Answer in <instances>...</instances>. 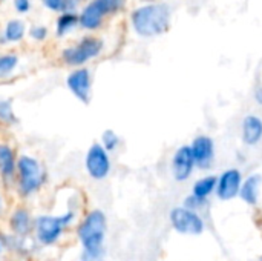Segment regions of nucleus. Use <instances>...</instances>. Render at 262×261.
I'll list each match as a JSON object with an SVG mask.
<instances>
[{
  "label": "nucleus",
  "mask_w": 262,
  "mask_h": 261,
  "mask_svg": "<svg viewBox=\"0 0 262 261\" xmlns=\"http://www.w3.org/2000/svg\"><path fill=\"white\" fill-rule=\"evenodd\" d=\"M103 51V40L97 37H84L77 45L63 49L61 60L72 68H83L89 60L98 57Z\"/></svg>",
  "instance_id": "obj_6"
},
{
  "label": "nucleus",
  "mask_w": 262,
  "mask_h": 261,
  "mask_svg": "<svg viewBox=\"0 0 262 261\" xmlns=\"http://www.w3.org/2000/svg\"><path fill=\"white\" fill-rule=\"evenodd\" d=\"M147 2H154V0H147Z\"/></svg>",
  "instance_id": "obj_34"
},
{
  "label": "nucleus",
  "mask_w": 262,
  "mask_h": 261,
  "mask_svg": "<svg viewBox=\"0 0 262 261\" xmlns=\"http://www.w3.org/2000/svg\"><path fill=\"white\" fill-rule=\"evenodd\" d=\"M25 31H26L25 23L21 20L14 18V20H11V22L6 23V28H5L3 35H5V40L6 42H18V40L23 38Z\"/></svg>",
  "instance_id": "obj_21"
},
{
  "label": "nucleus",
  "mask_w": 262,
  "mask_h": 261,
  "mask_svg": "<svg viewBox=\"0 0 262 261\" xmlns=\"http://www.w3.org/2000/svg\"><path fill=\"white\" fill-rule=\"evenodd\" d=\"M2 240H3L5 249L11 251L12 254H15L20 258H28L34 254L32 248H35V246L29 245L28 238H21V237L12 235V234H2Z\"/></svg>",
  "instance_id": "obj_18"
},
{
  "label": "nucleus",
  "mask_w": 262,
  "mask_h": 261,
  "mask_svg": "<svg viewBox=\"0 0 262 261\" xmlns=\"http://www.w3.org/2000/svg\"><path fill=\"white\" fill-rule=\"evenodd\" d=\"M77 23H80L78 15H75L74 12H63L57 20V35L68 34Z\"/></svg>",
  "instance_id": "obj_22"
},
{
  "label": "nucleus",
  "mask_w": 262,
  "mask_h": 261,
  "mask_svg": "<svg viewBox=\"0 0 262 261\" xmlns=\"http://www.w3.org/2000/svg\"><path fill=\"white\" fill-rule=\"evenodd\" d=\"M244 174L239 168H227L216 174V192L215 197L221 202H232L239 198Z\"/></svg>",
  "instance_id": "obj_8"
},
{
  "label": "nucleus",
  "mask_w": 262,
  "mask_h": 261,
  "mask_svg": "<svg viewBox=\"0 0 262 261\" xmlns=\"http://www.w3.org/2000/svg\"><path fill=\"white\" fill-rule=\"evenodd\" d=\"M132 26L141 37H155L167 31L170 23V8L164 3L144 5L132 12Z\"/></svg>",
  "instance_id": "obj_4"
},
{
  "label": "nucleus",
  "mask_w": 262,
  "mask_h": 261,
  "mask_svg": "<svg viewBox=\"0 0 262 261\" xmlns=\"http://www.w3.org/2000/svg\"><path fill=\"white\" fill-rule=\"evenodd\" d=\"M253 98H255L256 105L262 108V85H258V86L255 88V91H253Z\"/></svg>",
  "instance_id": "obj_30"
},
{
  "label": "nucleus",
  "mask_w": 262,
  "mask_h": 261,
  "mask_svg": "<svg viewBox=\"0 0 262 261\" xmlns=\"http://www.w3.org/2000/svg\"><path fill=\"white\" fill-rule=\"evenodd\" d=\"M196 169L210 171L216 160V143L209 134H198L189 143Z\"/></svg>",
  "instance_id": "obj_9"
},
{
  "label": "nucleus",
  "mask_w": 262,
  "mask_h": 261,
  "mask_svg": "<svg viewBox=\"0 0 262 261\" xmlns=\"http://www.w3.org/2000/svg\"><path fill=\"white\" fill-rule=\"evenodd\" d=\"M83 165L88 177L95 182L106 180L112 172V157L98 142L88 148Z\"/></svg>",
  "instance_id": "obj_7"
},
{
  "label": "nucleus",
  "mask_w": 262,
  "mask_h": 261,
  "mask_svg": "<svg viewBox=\"0 0 262 261\" xmlns=\"http://www.w3.org/2000/svg\"><path fill=\"white\" fill-rule=\"evenodd\" d=\"M18 155L15 148L8 142H0V182L9 188L15 185Z\"/></svg>",
  "instance_id": "obj_12"
},
{
  "label": "nucleus",
  "mask_w": 262,
  "mask_h": 261,
  "mask_svg": "<svg viewBox=\"0 0 262 261\" xmlns=\"http://www.w3.org/2000/svg\"><path fill=\"white\" fill-rule=\"evenodd\" d=\"M241 140L246 146H258L262 142V117L247 114L241 122Z\"/></svg>",
  "instance_id": "obj_15"
},
{
  "label": "nucleus",
  "mask_w": 262,
  "mask_h": 261,
  "mask_svg": "<svg viewBox=\"0 0 262 261\" xmlns=\"http://www.w3.org/2000/svg\"><path fill=\"white\" fill-rule=\"evenodd\" d=\"M209 203H210V202L200 200V198H196V197H193V195H190V194H189V195L184 198L183 206H186V208H189V209H192V211H195V212L203 214V212L209 208Z\"/></svg>",
  "instance_id": "obj_25"
},
{
  "label": "nucleus",
  "mask_w": 262,
  "mask_h": 261,
  "mask_svg": "<svg viewBox=\"0 0 262 261\" xmlns=\"http://www.w3.org/2000/svg\"><path fill=\"white\" fill-rule=\"evenodd\" d=\"M261 191H262V175L258 172L249 174L247 177H244L243 186H241V192H239V200L243 203H246L250 208H255L259 205L261 200Z\"/></svg>",
  "instance_id": "obj_16"
},
{
  "label": "nucleus",
  "mask_w": 262,
  "mask_h": 261,
  "mask_svg": "<svg viewBox=\"0 0 262 261\" xmlns=\"http://www.w3.org/2000/svg\"><path fill=\"white\" fill-rule=\"evenodd\" d=\"M29 34H31V37L34 38V40H45L46 38V35H48V29L45 28V26H32L31 28V31H29Z\"/></svg>",
  "instance_id": "obj_26"
},
{
  "label": "nucleus",
  "mask_w": 262,
  "mask_h": 261,
  "mask_svg": "<svg viewBox=\"0 0 262 261\" xmlns=\"http://www.w3.org/2000/svg\"><path fill=\"white\" fill-rule=\"evenodd\" d=\"M169 223L177 234L184 235V237H201L207 228V223L203 214L195 212L183 205L173 206L170 209Z\"/></svg>",
  "instance_id": "obj_5"
},
{
  "label": "nucleus",
  "mask_w": 262,
  "mask_h": 261,
  "mask_svg": "<svg viewBox=\"0 0 262 261\" xmlns=\"http://www.w3.org/2000/svg\"><path fill=\"white\" fill-rule=\"evenodd\" d=\"M3 251H5V245H3V240H2V234H0V255L3 254Z\"/></svg>",
  "instance_id": "obj_32"
},
{
  "label": "nucleus",
  "mask_w": 262,
  "mask_h": 261,
  "mask_svg": "<svg viewBox=\"0 0 262 261\" xmlns=\"http://www.w3.org/2000/svg\"><path fill=\"white\" fill-rule=\"evenodd\" d=\"M14 6L18 12H26L31 6L29 0H14Z\"/></svg>",
  "instance_id": "obj_27"
},
{
  "label": "nucleus",
  "mask_w": 262,
  "mask_h": 261,
  "mask_svg": "<svg viewBox=\"0 0 262 261\" xmlns=\"http://www.w3.org/2000/svg\"><path fill=\"white\" fill-rule=\"evenodd\" d=\"M8 228L12 235L29 238L34 231V217L26 206H15L8 217Z\"/></svg>",
  "instance_id": "obj_13"
},
{
  "label": "nucleus",
  "mask_w": 262,
  "mask_h": 261,
  "mask_svg": "<svg viewBox=\"0 0 262 261\" xmlns=\"http://www.w3.org/2000/svg\"><path fill=\"white\" fill-rule=\"evenodd\" d=\"M112 8L109 6V3L106 0H92L80 14L78 20H80V25L84 28V29H97L101 22H103V17L107 15V14H112Z\"/></svg>",
  "instance_id": "obj_14"
},
{
  "label": "nucleus",
  "mask_w": 262,
  "mask_h": 261,
  "mask_svg": "<svg viewBox=\"0 0 262 261\" xmlns=\"http://www.w3.org/2000/svg\"><path fill=\"white\" fill-rule=\"evenodd\" d=\"M216 192V175L215 174H204L201 177H198L190 188V195L204 200V202H210L212 197H215Z\"/></svg>",
  "instance_id": "obj_17"
},
{
  "label": "nucleus",
  "mask_w": 262,
  "mask_h": 261,
  "mask_svg": "<svg viewBox=\"0 0 262 261\" xmlns=\"http://www.w3.org/2000/svg\"><path fill=\"white\" fill-rule=\"evenodd\" d=\"M18 65V57L15 54H2L0 55V80L9 77Z\"/></svg>",
  "instance_id": "obj_23"
},
{
  "label": "nucleus",
  "mask_w": 262,
  "mask_h": 261,
  "mask_svg": "<svg viewBox=\"0 0 262 261\" xmlns=\"http://www.w3.org/2000/svg\"><path fill=\"white\" fill-rule=\"evenodd\" d=\"M256 261H262V255H261V257H259V258H256Z\"/></svg>",
  "instance_id": "obj_33"
},
{
  "label": "nucleus",
  "mask_w": 262,
  "mask_h": 261,
  "mask_svg": "<svg viewBox=\"0 0 262 261\" xmlns=\"http://www.w3.org/2000/svg\"><path fill=\"white\" fill-rule=\"evenodd\" d=\"M69 92L81 103H89L92 95V74L88 68H75L66 77Z\"/></svg>",
  "instance_id": "obj_11"
},
{
  "label": "nucleus",
  "mask_w": 262,
  "mask_h": 261,
  "mask_svg": "<svg viewBox=\"0 0 262 261\" xmlns=\"http://www.w3.org/2000/svg\"><path fill=\"white\" fill-rule=\"evenodd\" d=\"M107 215L103 209L94 208L86 211L75 225V237L81 249L104 248L107 237Z\"/></svg>",
  "instance_id": "obj_3"
},
{
  "label": "nucleus",
  "mask_w": 262,
  "mask_h": 261,
  "mask_svg": "<svg viewBox=\"0 0 262 261\" xmlns=\"http://www.w3.org/2000/svg\"><path fill=\"white\" fill-rule=\"evenodd\" d=\"M0 123L3 126H15L18 123V117L14 111L11 98L0 97Z\"/></svg>",
  "instance_id": "obj_19"
},
{
  "label": "nucleus",
  "mask_w": 262,
  "mask_h": 261,
  "mask_svg": "<svg viewBox=\"0 0 262 261\" xmlns=\"http://www.w3.org/2000/svg\"><path fill=\"white\" fill-rule=\"evenodd\" d=\"M78 261H106V248L81 249Z\"/></svg>",
  "instance_id": "obj_24"
},
{
  "label": "nucleus",
  "mask_w": 262,
  "mask_h": 261,
  "mask_svg": "<svg viewBox=\"0 0 262 261\" xmlns=\"http://www.w3.org/2000/svg\"><path fill=\"white\" fill-rule=\"evenodd\" d=\"M43 3H45V6H48L52 11H60L63 0H43Z\"/></svg>",
  "instance_id": "obj_28"
},
{
  "label": "nucleus",
  "mask_w": 262,
  "mask_h": 261,
  "mask_svg": "<svg viewBox=\"0 0 262 261\" xmlns=\"http://www.w3.org/2000/svg\"><path fill=\"white\" fill-rule=\"evenodd\" d=\"M75 9V0H63L61 3V9L60 11H64V12H74Z\"/></svg>",
  "instance_id": "obj_29"
},
{
  "label": "nucleus",
  "mask_w": 262,
  "mask_h": 261,
  "mask_svg": "<svg viewBox=\"0 0 262 261\" xmlns=\"http://www.w3.org/2000/svg\"><path fill=\"white\" fill-rule=\"evenodd\" d=\"M109 154H114L120 149L121 146V137L114 131V129H106L101 132L100 135V142H98Z\"/></svg>",
  "instance_id": "obj_20"
},
{
  "label": "nucleus",
  "mask_w": 262,
  "mask_h": 261,
  "mask_svg": "<svg viewBox=\"0 0 262 261\" xmlns=\"http://www.w3.org/2000/svg\"><path fill=\"white\" fill-rule=\"evenodd\" d=\"M49 175L41 162L31 154H20L17 162L15 191L20 198L28 200L37 195L46 185Z\"/></svg>",
  "instance_id": "obj_2"
},
{
  "label": "nucleus",
  "mask_w": 262,
  "mask_h": 261,
  "mask_svg": "<svg viewBox=\"0 0 262 261\" xmlns=\"http://www.w3.org/2000/svg\"><path fill=\"white\" fill-rule=\"evenodd\" d=\"M78 212L74 209H66L61 214H40L34 217V242L41 248L57 246L64 234L78 223Z\"/></svg>",
  "instance_id": "obj_1"
},
{
  "label": "nucleus",
  "mask_w": 262,
  "mask_h": 261,
  "mask_svg": "<svg viewBox=\"0 0 262 261\" xmlns=\"http://www.w3.org/2000/svg\"><path fill=\"white\" fill-rule=\"evenodd\" d=\"M3 211H5V202H3V197L0 194V215L3 214Z\"/></svg>",
  "instance_id": "obj_31"
},
{
  "label": "nucleus",
  "mask_w": 262,
  "mask_h": 261,
  "mask_svg": "<svg viewBox=\"0 0 262 261\" xmlns=\"http://www.w3.org/2000/svg\"><path fill=\"white\" fill-rule=\"evenodd\" d=\"M195 171H196V165L190 146L189 145L178 146L170 157V174L173 180L178 183L189 182V178H192Z\"/></svg>",
  "instance_id": "obj_10"
}]
</instances>
